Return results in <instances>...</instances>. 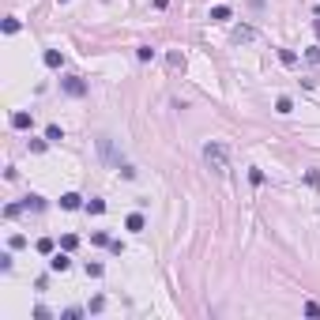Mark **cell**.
I'll return each mask as SVG.
<instances>
[{"mask_svg": "<svg viewBox=\"0 0 320 320\" xmlns=\"http://www.w3.org/2000/svg\"><path fill=\"white\" fill-rule=\"evenodd\" d=\"M204 162L215 174H230V151H226V143H218V140L204 143Z\"/></svg>", "mask_w": 320, "mask_h": 320, "instance_id": "1", "label": "cell"}, {"mask_svg": "<svg viewBox=\"0 0 320 320\" xmlns=\"http://www.w3.org/2000/svg\"><path fill=\"white\" fill-rule=\"evenodd\" d=\"M60 87H64V94H72V98L87 94V83H83L79 75H68V79H60Z\"/></svg>", "mask_w": 320, "mask_h": 320, "instance_id": "2", "label": "cell"}, {"mask_svg": "<svg viewBox=\"0 0 320 320\" xmlns=\"http://www.w3.org/2000/svg\"><path fill=\"white\" fill-rule=\"evenodd\" d=\"M49 267H53V271H68V267H72V260H68V249L53 252V256H49Z\"/></svg>", "mask_w": 320, "mask_h": 320, "instance_id": "3", "label": "cell"}, {"mask_svg": "<svg viewBox=\"0 0 320 320\" xmlns=\"http://www.w3.org/2000/svg\"><path fill=\"white\" fill-rule=\"evenodd\" d=\"M60 207H64V211H75V207H83V196H79V192H64V196H60Z\"/></svg>", "mask_w": 320, "mask_h": 320, "instance_id": "4", "label": "cell"}, {"mask_svg": "<svg viewBox=\"0 0 320 320\" xmlns=\"http://www.w3.org/2000/svg\"><path fill=\"white\" fill-rule=\"evenodd\" d=\"M233 42H237V45L256 42V30H252V27H237V30H233Z\"/></svg>", "mask_w": 320, "mask_h": 320, "instance_id": "5", "label": "cell"}, {"mask_svg": "<svg viewBox=\"0 0 320 320\" xmlns=\"http://www.w3.org/2000/svg\"><path fill=\"white\" fill-rule=\"evenodd\" d=\"M230 4H215V8H211V23H226V19H230Z\"/></svg>", "mask_w": 320, "mask_h": 320, "instance_id": "6", "label": "cell"}, {"mask_svg": "<svg viewBox=\"0 0 320 320\" xmlns=\"http://www.w3.org/2000/svg\"><path fill=\"white\" fill-rule=\"evenodd\" d=\"M30 124H34V121H30L27 109H15L12 113V128H30Z\"/></svg>", "mask_w": 320, "mask_h": 320, "instance_id": "7", "label": "cell"}, {"mask_svg": "<svg viewBox=\"0 0 320 320\" xmlns=\"http://www.w3.org/2000/svg\"><path fill=\"white\" fill-rule=\"evenodd\" d=\"M64 57H60V49H45V68H60Z\"/></svg>", "mask_w": 320, "mask_h": 320, "instance_id": "8", "label": "cell"}, {"mask_svg": "<svg viewBox=\"0 0 320 320\" xmlns=\"http://www.w3.org/2000/svg\"><path fill=\"white\" fill-rule=\"evenodd\" d=\"M38 252H42V256H53V252H57V245H53V237H38Z\"/></svg>", "mask_w": 320, "mask_h": 320, "instance_id": "9", "label": "cell"}, {"mask_svg": "<svg viewBox=\"0 0 320 320\" xmlns=\"http://www.w3.org/2000/svg\"><path fill=\"white\" fill-rule=\"evenodd\" d=\"M42 207H45L42 196H27V200H23V211H42Z\"/></svg>", "mask_w": 320, "mask_h": 320, "instance_id": "10", "label": "cell"}, {"mask_svg": "<svg viewBox=\"0 0 320 320\" xmlns=\"http://www.w3.org/2000/svg\"><path fill=\"white\" fill-rule=\"evenodd\" d=\"M279 60H283L286 68H294V64H298V53H294V49H279Z\"/></svg>", "mask_w": 320, "mask_h": 320, "instance_id": "11", "label": "cell"}, {"mask_svg": "<svg viewBox=\"0 0 320 320\" xmlns=\"http://www.w3.org/2000/svg\"><path fill=\"white\" fill-rule=\"evenodd\" d=\"M124 226H128L132 233H140V230H143V215H128V218H124Z\"/></svg>", "mask_w": 320, "mask_h": 320, "instance_id": "12", "label": "cell"}, {"mask_svg": "<svg viewBox=\"0 0 320 320\" xmlns=\"http://www.w3.org/2000/svg\"><path fill=\"white\" fill-rule=\"evenodd\" d=\"M45 140H53V143H60V140H64V132H60L57 124H49V128H45Z\"/></svg>", "mask_w": 320, "mask_h": 320, "instance_id": "13", "label": "cell"}, {"mask_svg": "<svg viewBox=\"0 0 320 320\" xmlns=\"http://www.w3.org/2000/svg\"><path fill=\"white\" fill-rule=\"evenodd\" d=\"M75 245H79V237H75V233H64V237H60V249H68V252H72Z\"/></svg>", "mask_w": 320, "mask_h": 320, "instance_id": "14", "label": "cell"}, {"mask_svg": "<svg viewBox=\"0 0 320 320\" xmlns=\"http://www.w3.org/2000/svg\"><path fill=\"white\" fill-rule=\"evenodd\" d=\"M275 113H294V102H290V98H279V102H275Z\"/></svg>", "mask_w": 320, "mask_h": 320, "instance_id": "15", "label": "cell"}, {"mask_svg": "<svg viewBox=\"0 0 320 320\" xmlns=\"http://www.w3.org/2000/svg\"><path fill=\"white\" fill-rule=\"evenodd\" d=\"M87 211H90V215H102V211H106V200H87Z\"/></svg>", "mask_w": 320, "mask_h": 320, "instance_id": "16", "label": "cell"}, {"mask_svg": "<svg viewBox=\"0 0 320 320\" xmlns=\"http://www.w3.org/2000/svg\"><path fill=\"white\" fill-rule=\"evenodd\" d=\"M90 241H94V245H109V233H102V230H94V233H90Z\"/></svg>", "mask_w": 320, "mask_h": 320, "instance_id": "17", "label": "cell"}, {"mask_svg": "<svg viewBox=\"0 0 320 320\" xmlns=\"http://www.w3.org/2000/svg\"><path fill=\"white\" fill-rule=\"evenodd\" d=\"M136 57H140V60H151V57H155V49H151V45H140V49H136Z\"/></svg>", "mask_w": 320, "mask_h": 320, "instance_id": "18", "label": "cell"}, {"mask_svg": "<svg viewBox=\"0 0 320 320\" xmlns=\"http://www.w3.org/2000/svg\"><path fill=\"white\" fill-rule=\"evenodd\" d=\"M83 271H87V279H98V275H102V264H87Z\"/></svg>", "mask_w": 320, "mask_h": 320, "instance_id": "19", "label": "cell"}, {"mask_svg": "<svg viewBox=\"0 0 320 320\" xmlns=\"http://www.w3.org/2000/svg\"><path fill=\"white\" fill-rule=\"evenodd\" d=\"M166 60H170V68H185V57H181V53H170Z\"/></svg>", "mask_w": 320, "mask_h": 320, "instance_id": "20", "label": "cell"}, {"mask_svg": "<svg viewBox=\"0 0 320 320\" xmlns=\"http://www.w3.org/2000/svg\"><path fill=\"white\" fill-rule=\"evenodd\" d=\"M305 317H313V320L320 317V305H317V302H305Z\"/></svg>", "mask_w": 320, "mask_h": 320, "instance_id": "21", "label": "cell"}, {"mask_svg": "<svg viewBox=\"0 0 320 320\" xmlns=\"http://www.w3.org/2000/svg\"><path fill=\"white\" fill-rule=\"evenodd\" d=\"M8 245H12V249H23V245H27V237H23V233H12V241H8Z\"/></svg>", "mask_w": 320, "mask_h": 320, "instance_id": "22", "label": "cell"}, {"mask_svg": "<svg viewBox=\"0 0 320 320\" xmlns=\"http://www.w3.org/2000/svg\"><path fill=\"white\" fill-rule=\"evenodd\" d=\"M19 30V19H4V34H15Z\"/></svg>", "mask_w": 320, "mask_h": 320, "instance_id": "23", "label": "cell"}, {"mask_svg": "<svg viewBox=\"0 0 320 320\" xmlns=\"http://www.w3.org/2000/svg\"><path fill=\"white\" fill-rule=\"evenodd\" d=\"M249 181H252V185H264V170H249Z\"/></svg>", "mask_w": 320, "mask_h": 320, "instance_id": "24", "label": "cell"}, {"mask_svg": "<svg viewBox=\"0 0 320 320\" xmlns=\"http://www.w3.org/2000/svg\"><path fill=\"white\" fill-rule=\"evenodd\" d=\"M317 38H320V19H317Z\"/></svg>", "mask_w": 320, "mask_h": 320, "instance_id": "25", "label": "cell"}]
</instances>
